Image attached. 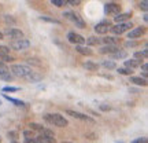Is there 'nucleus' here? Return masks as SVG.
I'll use <instances>...</instances> for the list:
<instances>
[{
  "label": "nucleus",
  "instance_id": "obj_23",
  "mask_svg": "<svg viewBox=\"0 0 148 143\" xmlns=\"http://www.w3.org/2000/svg\"><path fill=\"white\" fill-rule=\"evenodd\" d=\"M112 59H126L127 58V53L125 50H118L116 53H114L112 55Z\"/></svg>",
  "mask_w": 148,
  "mask_h": 143
},
{
  "label": "nucleus",
  "instance_id": "obj_24",
  "mask_svg": "<svg viewBox=\"0 0 148 143\" xmlns=\"http://www.w3.org/2000/svg\"><path fill=\"white\" fill-rule=\"evenodd\" d=\"M101 66L104 68V69H108V70H112V69H116V64L114 62V61H108V59H106V61H103L101 62Z\"/></svg>",
  "mask_w": 148,
  "mask_h": 143
},
{
  "label": "nucleus",
  "instance_id": "obj_32",
  "mask_svg": "<svg viewBox=\"0 0 148 143\" xmlns=\"http://www.w3.org/2000/svg\"><path fill=\"white\" fill-rule=\"evenodd\" d=\"M51 4L56 6V7H63L66 6V0H51Z\"/></svg>",
  "mask_w": 148,
  "mask_h": 143
},
{
  "label": "nucleus",
  "instance_id": "obj_38",
  "mask_svg": "<svg viewBox=\"0 0 148 143\" xmlns=\"http://www.w3.org/2000/svg\"><path fill=\"white\" fill-rule=\"evenodd\" d=\"M132 143H147V138H137L134 139Z\"/></svg>",
  "mask_w": 148,
  "mask_h": 143
},
{
  "label": "nucleus",
  "instance_id": "obj_42",
  "mask_svg": "<svg viewBox=\"0 0 148 143\" xmlns=\"http://www.w3.org/2000/svg\"><path fill=\"white\" fill-rule=\"evenodd\" d=\"M115 143H125V142H123V140H116Z\"/></svg>",
  "mask_w": 148,
  "mask_h": 143
},
{
  "label": "nucleus",
  "instance_id": "obj_36",
  "mask_svg": "<svg viewBox=\"0 0 148 143\" xmlns=\"http://www.w3.org/2000/svg\"><path fill=\"white\" fill-rule=\"evenodd\" d=\"M66 4H70V6H79L81 1L79 0H66Z\"/></svg>",
  "mask_w": 148,
  "mask_h": 143
},
{
  "label": "nucleus",
  "instance_id": "obj_10",
  "mask_svg": "<svg viewBox=\"0 0 148 143\" xmlns=\"http://www.w3.org/2000/svg\"><path fill=\"white\" fill-rule=\"evenodd\" d=\"M111 26L112 25L110 21H101L99 23H96L93 29H95V33H97V35H106V33H108Z\"/></svg>",
  "mask_w": 148,
  "mask_h": 143
},
{
  "label": "nucleus",
  "instance_id": "obj_6",
  "mask_svg": "<svg viewBox=\"0 0 148 143\" xmlns=\"http://www.w3.org/2000/svg\"><path fill=\"white\" fill-rule=\"evenodd\" d=\"M66 114L70 117H73V118H77V120H81V121L84 122H89V124H95V120L92 118V117L86 116V114H84V113H79V111H75V110H70V109H67L66 110Z\"/></svg>",
  "mask_w": 148,
  "mask_h": 143
},
{
  "label": "nucleus",
  "instance_id": "obj_9",
  "mask_svg": "<svg viewBox=\"0 0 148 143\" xmlns=\"http://www.w3.org/2000/svg\"><path fill=\"white\" fill-rule=\"evenodd\" d=\"M147 32V28L145 26H137V28H133L127 32V39L129 40H134V39H140V37L145 35Z\"/></svg>",
  "mask_w": 148,
  "mask_h": 143
},
{
  "label": "nucleus",
  "instance_id": "obj_4",
  "mask_svg": "<svg viewBox=\"0 0 148 143\" xmlns=\"http://www.w3.org/2000/svg\"><path fill=\"white\" fill-rule=\"evenodd\" d=\"M30 47V41L27 40L26 37H22L19 40H12L10 43V48L14 51H25Z\"/></svg>",
  "mask_w": 148,
  "mask_h": 143
},
{
  "label": "nucleus",
  "instance_id": "obj_43",
  "mask_svg": "<svg viewBox=\"0 0 148 143\" xmlns=\"http://www.w3.org/2000/svg\"><path fill=\"white\" fill-rule=\"evenodd\" d=\"M62 143H71V142H62Z\"/></svg>",
  "mask_w": 148,
  "mask_h": 143
},
{
  "label": "nucleus",
  "instance_id": "obj_37",
  "mask_svg": "<svg viewBox=\"0 0 148 143\" xmlns=\"http://www.w3.org/2000/svg\"><path fill=\"white\" fill-rule=\"evenodd\" d=\"M99 107H100V110H103V111H108L111 109L107 103H101V105H99Z\"/></svg>",
  "mask_w": 148,
  "mask_h": 143
},
{
  "label": "nucleus",
  "instance_id": "obj_27",
  "mask_svg": "<svg viewBox=\"0 0 148 143\" xmlns=\"http://www.w3.org/2000/svg\"><path fill=\"white\" fill-rule=\"evenodd\" d=\"M125 48H136L140 46V43L136 41V40H127V41H125Z\"/></svg>",
  "mask_w": 148,
  "mask_h": 143
},
{
  "label": "nucleus",
  "instance_id": "obj_8",
  "mask_svg": "<svg viewBox=\"0 0 148 143\" xmlns=\"http://www.w3.org/2000/svg\"><path fill=\"white\" fill-rule=\"evenodd\" d=\"M67 40H69V43L74 44V46H84L85 44V37L81 36L79 33H75V32L67 33Z\"/></svg>",
  "mask_w": 148,
  "mask_h": 143
},
{
  "label": "nucleus",
  "instance_id": "obj_12",
  "mask_svg": "<svg viewBox=\"0 0 148 143\" xmlns=\"http://www.w3.org/2000/svg\"><path fill=\"white\" fill-rule=\"evenodd\" d=\"M14 79V76L11 74L10 68H7L4 64H0V80H4V81H11Z\"/></svg>",
  "mask_w": 148,
  "mask_h": 143
},
{
  "label": "nucleus",
  "instance_id": "obj_20",
  "mask_svg": "<svg viewBox=\"0 0 148 143\" xmlns=\"http://www.w3.org/2000/svg\"><path fill=\"white\" fill-rule=\"evenodd\" d=\"M75 51L81 54V55H88V57H90L93 54V51L89 47H86V46H75Z\"/></svg>",
  "mask_w": 148,
  "mask_h": 143
},
{
  "label": "nucleus",
  "instance_id": "obj_29",
  "mask_svg": "<svg viewBox=\"0 0 148 143\" xmlns=\"http://www.w3.org/2000/svg\"><path fill=\"white\" fill-rule=\"evenodd\" d=\"M12 61H14V58L10 55H0V64L5 65V62H12Z\"/></svg>",
  "mask_w": 148,
  "mask_h": 143
},
{
  "label": "nucleus",
  "instance_id": "obj_3",
  "mask_svg": "<svg viewBox=\"0 0 148 143\" xmlns=\"http://www.w3.org/2000/svg\"><path fill=\"white\" fill-rule=\"evenodd\" d=\"M63 17L66 19H69L70 22H73L74 25L77 28H79V29H85V26H86V23H85L84 19H82L78 14H75L74 11H64Z\"/></svg>",
  "mask_w": 148,
  "mask_h": 143
},
{
  "label": "nucleus",
  "instance_id": "obj_44",
  "mask_svg": "<svg viewBox=\"0 0 148 143\" xmlns=\"http://www.w3.org/2000/svg\"><path fill=\"white\" fill-rule=\"evenodd\" d=\"M0 105H1V101H0Z\"/></svg>",
  "mask_w": 148,
  "mask_h": 143
},
{
  "label": "nucleus",
  "instance_id": "obj_35",
  "mask_svg": "<svg viewBox=\"0 0 148 143\" xmlns=\"http://www.w3.org/2000/svg\"><path fill=\"white\" fill-rule=\"evenodd\" d=\"M8 138H11V140H16L18 139V132L16 131H10L8 132Z\"/></svg>",
  "mask_w": 148,
  "mask_h": 143
},
{
  "label": "nucleus",
  "instance_id": "obj_15",
  "mask_svg": "<svg viewBox=\"0 0 148 143\" xmlns=\"http://www.w3.org/2000/svg\"><path fill=\"white\" fill-rule=\"evenodd\" d=\"M85 43H86V47H93V46H100L101 44V37H97V36H89L86 40H85Z\"/></svg>",
  "mask_w": 148,
  "mask_h": 143
},
{
  "label": "nucleus",
  "instance_id": "obj_17",
  "mask_svg": "<svg viewBox=\"0 0 148 143\" xmlns=\"http://www.w3.org/2000/svg\"><path fill=\"white\" fill-rule=\"evenodd\" d=\"M123 65H125V68L126 69H130V70H134L137 69V68H140V65H141V62H138V61H136V59H126L125 62H123Z\"/></svg>",
  "mask_w": 148,
  "mask_h": 143
},
{
  "label": "nucleus",
  "instance_id": "obj_7",
  "mask_svg": "<svg viewBox=\"0 0 148 143\" xmlns=\"http://www.w3.org/2000/svg\"><path fill=\"white\" fill-rule=\"evenodd\" d=\"M122 10V6L119 3H115V1H110V3H106L104 4V11L107 14H111V15H118Z\"/></svg>",
  "mask_w": 148,
  "mask_h": 143
},
{
  "label": "nucleus",
  "instance_id": "obj_11",
  "mask_svg": "<svg viewBox=\"0 0 148 143\" xmlns=\"http://www.w3.org/2000/svg\"><path fill=\"white\" fill-rule=\"evenodd\" d=\"M3 35H7L8 37H11L12 40H19L23 37V32L21 29H16V28H10V29H5Z\"/></svg>",
  "mask_w": 148,
  "mask_h": 143
},
{
  "label": "nucleus",
  "instance_id": "obj_16",
  "mask_svg": "<svg viewBox=\"0 0 148 143\" xmlns=\"http://www.w3.org/2000/svg\"><path fill=\"white\" fill-rule=\"evenodd\" d=\"M130 83L138 87H147V80L143 79L141 76H130Z\"/></svg>",
  "mask_w": 148,
  "mask_h": 143
},
{
  "label": "nucleus",
  "instance_id": "obj_13",
  "mask_svg": "<svg viewBox=\"0 0 148 143\" xmlns=\"http://www.w3.org/2000/svg\"><path fill=\"white\" fill-rule=\"evenodd\" d=\"M132 17V11H127V12H119L118 15L114 17V21L116 23H123V22H127V19Z\"/></svg>",
  "mask_w": 148,
  "mask_h": 143
},
{
  "label": "nucleus",
  "instance_id": "obj_18",
  "mask_svg": "<svg viewBox=\"0 0 148 143\" xmlns=\"http://www.w3.org/2000/svg\"><path fill=\"white\" fill-rule=\"evenodd\" d=\"M148 57V51L147 48L145 50H143V51H136V53L133 54V59H136V61H138V62H141V61H145Z\"/></svg>",
  "mask_w": 148,
  "mask_h": 143
},
{
  "label": "nucleus",
  "instance_id": "obj_22",
  "mask_svg": "<svg viewBox=\"0 0 148 143\" xmlns=\"http://www.w3.org/2000/svg\"><path fill=\"white\" fill-rule=\"evenodd\" d=\"M84 68L86 70H89V72H97L99 70V65L96 62H92V61H86L84 64Z\"/></svg>",
  "mask_w": 148,
  "mask_h": 143
},
{
  "label": "nucleus",
  "instance_id": "obj_19",
  "mask_svg": "<svg viewBox=\"0 0 148 143\" xmlns=\"http://www.w3.org/2000/svg\"><path fill=\"white\" fill-rule=\"evenodd\" d=\"M118 50H119V48L116 47V46H104V47L99 48V53L100 54H111V55H112V54L116 53Z\"/></svg>",
  "mask_w": 148,
  "mask_h": 143
},
{
  "label": "nucleus",
  "instance_id": "obj_25",
  "mask_svg": "<svg viewBox=\"0 0 148 143\" xmlns=\"http://www.w3.org/2000/svg\"><path fill=\"white\" fill-rule=\"evenodd\" d=\"M29 128H30V131H33V132H42V129H44V127H42L41 124H37V122H30Z\"/></svg>",
  "mask_w": 148,
  "mask_h": 143
},
{
  "label": "nucleus",
  "instance_id": "obj_28",
  "mask_svg": "<svg viewBox=\"0 0 148 143\" xmlns=\"http://www.w3.org/2000/svg\"><path fill=\"white\" fill-rule=\"evenodd\" d=\"M116 72L119 74H123V76H132L133 70L126 69V68H116Z\"/></svg>",
  "mask_w": 148,
  "mask_h": 143
},
{
  "label": "nucleus",
  "instance_id": "obj_33",
  "mask_svg": "<svg viewBox=\"0 0 148 143\" xmlns=\"http://www.w3.org/2000/svg\"><path fill=\"white\" fill-rule=\"evenodd\" d=\"M23 138L25 139H33L34 138V132L30 131V129H26V131H23Z\"/></svg>",
  "mask_w": 148,
  "mask_h": 143
},
{
  "label": "nucleus",
  "instance_id": "obj_40",
  "mask_svg": "<svg viewBox=\"0 0 148 143\" xmlns=\"http://www.w3.org/2000/svg\"><path fill=\"white\" fill-rule=\"evenodd\" d=\"M143 21L145 22V23L148 22V15H147V14H144V15H143Z\"/></svg>",
  "mask_w": 148,
  "mask_h": 143
},
{
  "label": "nucleus",
  "instance_id": "obj_31",
  "mask_svg": "<svg viewBox=\"0 0 148 143\" xmlns=\"http://www.w3.org/2000/svg\"><path fill=\"white\" fill-rule=\"evenodd\" d=\"M10 54V47L0 44V55H8Z\"/></svg>",
  "mask_w": 148,
  "mask_h": 143
},
{
  "label": "nucleus",
  "instance_id": "obj_41",
  "mask_svg": "<svg viewBox=\"0 0 148 143\" xmlns=\"http://www.w3.org/2000/svg\"><path fill=\"white\" fill-rule=\"evenodd\" d=\"M4 39V35H3V32H0V40H3Z\"/></svg>",
  "mask_w": 148,
  "mask_h": 143
},
{
  "label": "nucleus",
  "instance_id": "obj_39",
  "mask_svg": "<svg viewBox=\"0 0 148 143\" xmlns=\"http://www.w3.org/2000/svg\"><path fill=\"white\" fill-rule=\"evenodd\" d=\"M141 69H143V73H147V62H144L143 65H140Z\"/></svg>",
  "mask_w": 148,
  "mask_h": 143
},
{
  "label": "nucleus",
  "instance_id": "obj_21",
  "mask_svg": "<svg viewBox=\"0 0 148 143\" xmlns=\"http://www.w3.org/2000/svg\"><path fill=\"white\" fill-rule=\"evenodd\" d=\"M101 43H104L106 46H116L118 39L114 36H106V37H101Z\"/></svg>",
  "mask_w": 148,
  "mask_h": 143
},
{
  "label": "nucleus",
  "instance_id": "obj_14",
  "mask_svg": "<svg viewBox=\"0 0 148 143\" xmlns=\"http://www.w3.org/2000/svg\"><path fill=\"white\" fill-rule=\"evenodd\" d=\"M3 98H4V99H7L8 102H11L12 105L18 106V107H26V106H27L26 102L21 101V99H16V98H12V96H8L7 94H3Z\"/></svg>",
  "mask_w": 148,
  "mask_h": 143
},
{
  "label": "nucleus",
  "instance_id": "obj_2",
  "mask_svg": "<svg viewBox=\"0 0 148 143\" xmlns=\"http://www.w3.org/2000/svg\"><path fill=\"white\" fill-rule=\"evenodd\" d=\"M44 120L51 124V125H55V127H59V128H66L69 125V121L64 118L62 114L59 113H48L44 116Z\"/></svg>",
  "mask_w": 148,
  "mask_h": 143
},
{
  "label": "nucleus",
  "instance_id": "obj_30",
  "mask_svg": "<svg viewBox=\"0 0 148 143\" xmlns=\"http://www.w3.org/2000/svg\"><path fill=\"white\" fill-rule=\"evenodd\" d=\"M1 91H3V92H16V91H19V88H18V87H11V85H8V87H3Z\"/></svg>",
  "mask_w": 148,
  "mask_h": 143
},
{
  "label": "nucleus",
  "instance_id": "obj_1",
  "mask_svg": "<svg viewBox=\"0 0 148 143\" xmlns=\"http://www.w3.org/2000/svg\"><path fill=\"white\" fill-rule=\"evenodd\" d=\"M10 72L12 76L26 80L29 83H37V81L42 80V74L34 72V70H33L30 66H27V65H12Z\"/></svg>",
  "mask_w": 148,
  "mask_h": 143
},
{
  "label": "nucleus",
  "instance_id": "obj_34",
  "mask_svg": "<svg viewBox=\"0 0 148 143\" xmlns=\"http://www.w3.org/2000/svg\"><path fill=\"white\" fill-rule=\"evenodd\" d=\"M148 3L147 1H145V0H144V1H140V3H138V8H140V10H143V11H147L148 10Z\"/></svg>",
  "mask_w": 148,
  "mask_h": 143
},
{
  "label": "nucleus",
  "instance_id": "obj_5",
  "mask_svg": "<svg viewBox=\"0 0 148 143\" xmlns=\"http://www.w3.org/2000/svg\"><path fill=\"white\" fill-rule=\"evenodd\" d=\"M130 28H133L132 22H123V23H116V25H112L110 28V32L112 35H116V36H121L125 32L130 30Z\"/></svg>",
  "mask_w": 148,
  "mask_h": 143
},
{
  "label": "nucleus",
  "instance_id": "obj_26",
  "mask_svg": "<svg viewBox=\"0 0 148 143\" xmlns=\"http://www.w3.org/2000/svg\"><path fill=\"white\" fill-rule=\"evenodd\" d=\"M41 21H45V22H49V23H55V25H62V21H59L56 18H51V17H40Z\"/></svg>",
  "mask_w": 148,
  "mask_h": 143
}]
</instances>
